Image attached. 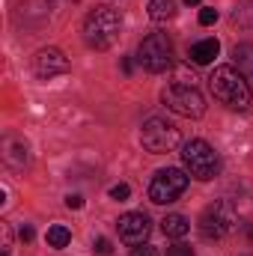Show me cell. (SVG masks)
Returning a JSON list of instances; mask_svg holds the SVG:
<instances>
[{
	"instance_id": "obj_11",
	"label": "cell",
	"mask_w": 253,
	"mask_h": 256,
	"mask_svg": "<svg viewBox=\"0 0 253 256\" xmlns=\"http://www.w3.org/2000/svg\"><path fill=\"white\" fill-rule=\"evenodd\" d=\"M218 54H220V42L218 39H202V42H196L190 48V60L196 66H208Z\"/></svg>"
},
{
	"instance_id": "obj_6",
	"label": "cell",
	"mask_w": 253,
	"mask_h": 256,
	"mask_svg": "<svg viewBox=\"0 0 253 256\" xmlns=\"http://www.w3.org/2000/svg\"><path fill=\"white\" fill-rule=\"evenodd\" d=\"M137 60L146 72L158 74V72H167L173 66V45L167 39V33H149L140 48H137Z\"/></svg>"
},
{
	"instance_id": "obj_18",
	"label": "cell",
	"mask_w": 253,
	"mask_h": 256,
	"mask_svg": "<svg viewBox=\"0 0 253 256\" xmlns=\"http://www.w3.org/2000/svg\"><path fill=\"white\" fill-rule=\"evenodd\" d=\"M167 256H194V248H188V244H173V248H167Z\"/></svg>"
},
{
	"instance_id": "obj_12",
	"label": "cell",
	"mask_w": 253,
	"mask_h": 256,
	"mask_svg": "<svg viewBox=\"0 0 253 256\" xmlns=\"http://www.w3.org/2000/svg\"><path fill=\"white\" fill-rule=\"evenodd\" d=\"M161 230H164V236H170V238H185L190 230L188 218L185 214H167L164 220H161Z\"/></svg>"
},
{
	"instance_id": "obj_14",
	"label": "cell",
	"mask_w": 253,
	"mask_h": 256,
	"mask_svg": "<svg viewBox=\"0 0 253 256\" xmlns=\"http://www.w3.org/2000/svg\"><path fill=\"white\" fill-rule=\"evenodd\" d=\"M45 242H48V248H54V250H63L66 244L72 242V232L66 230L63 224H54V226H48V232H45Z\"/></svg>"
},
{
	"instance_id": "obj_13",
	"label": "cell",
	"mask_w": 253,
	"mask_h": 256,
	"mask_svg": "<svg viewBox=\"0 0 253 256\" xmlns=\"http://www.w3.org/2000/svg\"><path fill=\"white\" fill-rule=\"evenodd\" d=\"M173 15H176V3H173V0H149V18H152V21L164 24V21H170Z\"/></svg>"
},
{
	"instance_id": "obj_3",
	"label": "cell",
	"mask_w": 253,
	"mask_h": 256,
	"mask_svg": "<svg viewBox=\"0 0 253 256\" xmlns=\"http://www.w3.org/2000/svg\"><path fill=\"white\" fill-rule=\"evenodd\" d=\"M182 164H185L188 176L200 179V182L214 179L218 170H220V158H218V152H214L206 140H200V137H196V140H188V143H182Z\"/></svg>"
},
{
	"instance_id": "obj_7",
	"label": "cell",
	"mask_w": 253,
	"mask_h": 256,
	"mask_svg": "<svg viewBox=\"0 0 253 256\" xmlns=\"http://www.w3.org/2000/svg\"><path fill=\"white\" fill-rule=\"evenodd\" d=\"M196 226H200V236H202V238H224V236L236 226V208H232V202L214 200L212 206L202 208Z\"/></svg>"
},
{
	"instance_id": "obj_20",
	"label": "cell",
	"mask_w": 253,
	"mask_h": 256,
	"mask_svg": "<svg viewBox=\"0 0 253 256\" xmlns=\"http://www.w3.org/2000/svg\"><path fill=\"white\" fill-rule=\"evenodd\" d=\"M131 256H158V250L152 248V244H140V248H134Z\"/></svg>"
},
{
	"instance_id": "obj_17",
	"label": "cell",
	"mask_w": 253,
	"mask_h": 256,
	"mask_svg": "<svg viewBox=\"0 0 253 256\" xmlns=\"http://www.w3.org/2000/svg\"><path fill=\"white\" fill-rule=\"evenodd\" d=\"M128 194H131V188H128V185H122V182L110 188V196H114V200H120V202H122V200H128Z\"/></svg>"
},
{
	"instance_id": "obj_8",
	"label": "cell",
	"mask_w": 253,
	"mask_h": 256,
	"mask_svg": "<svg viewBox=\"0 0 253 256\" xmlns=\"http://www.w3.org/2000/svg\"><path fill=\"white\" fill-rule=\"evenodd\" d=\"M161 98H164V104H167L173 114H179V116H190V120H196V116L206 114V98L200 96L196 86L167 84V90L161 92Z\"/></svg>"
},
{
	"instance_id": "obj_15",
	"label": "cell",
	"mask_w": 253,
	"mask_h": 256,
	"mask_svg": "<svg viewBox=\"0 0 253 256\" xmlns=\"http://www.w3.org/2000/svg\"><path fill=\"white\" fill-rule=\"evenodd\" d=\"M214 21H218V9L202 6V9H200V24H202V27H208V24H214Z\"/></svg>"
},
{
	"instance_id": "obj_2",
	"label": "cell",
	"mask_w": 253,
	"mask_h": 256,
	"mask_svg": "<svg viewBox=\"0 0 253 256\" xmlns=\"http://www.w3.org/2000/svg\"><path fill=\"white\" fill-rule=\"evenodd\" d=\"M120 27H122V18H120L116 9L96 6V9L86 15V21H84V39H86L90 48L104 51V48H110V45L116 42Z\"/></svg>"
},
{
	"instance_id": "obj_4",
	"label": "cell",
	"mask_w": 253,
	"mask_h": 256,
	"mask_svg": "<svg viewBox=\"0 0 253 256\" xmlns=\"http://www.w3.org/2000/svg\"><path fill=\"white\" fill-rule=\"evenodd\" d=\"M140 140H143V149H149L152 155H164V152H173L182 146V134L179 128L167 120H146L143 122V131H140Z\"/></svg>"
},
{
	"instance_id": "obj_5",
	"label": "cell",
	"mask_w": 253,
	"mask_h": 256,
	"mask_svg": "<svg viewBox=\"0 0 253 256\" xmlns=\"http://www.w3.org/2000/svg\"><path fill=\"white\" fill-rule=\"evenodd\" d=\"M190 176L176 170V167H167V170H158L149 182V200L155 206H167V202H176L182 194L188 191Z\"/></svg>"
},
{
	"instance_id": "obj_21",
	"label": "cell",
	"mask_w": 253,
	"mask_h": 256,
	"mask_svg": "<svg viewBox=\"0 0 253 256\" xmlns=\"http://www.w3.org/2000/svg\"><path fill=\"white\" fill-rule=\"evenodd\" d=\"M66 206H68V208H84V196H80V194H68V196H66Z\"/></svg>"
},
{
	"instance_id": "obj_10",
	"label": "cell",
	"mask_w": 253,
	"mask_h": 256,
	"mask_svg": "<svg viewBox=\"0 0 253 256\" xmlns=\"http://www.w3.org/2000/svg\"><path fill=\"white\" fill-rule=\"evenodd\" d=\"M33 72L39 78H54V74H66L68 72V60L63 57L60 48H42L33 57Z\"/></svg>"
},
{
	"instance_id": "obj_19",
	"label": "cell",
	"mask_w": 253,
	"mask_h": 256,
	"mask_svg": "<svg viewBox=\"0 0 253 256\" xmlns=\"http://www.w3.org/2000/svg\"><path fill=\"white\" fill-rule=\"evenodd\" d=\"M96 254H98V256H110V254H114L110 242H108V238H98V242H96Z\"/></svg>"
},
{
	"instance_id": "obj_22",
	"label": "cell",
	"mask_w": 253,
	"mask_h": 256,
	"mask_svg": "<svg viewBox=\"0 0 253 256\" xmlns=\"http://www.w3.org/2000/svg\"><path fill=\"white\" fill-rule=\"evenodd\" d=\"M18 236H21V242H33V236H36V232H33V226H21V232H18Z\"/></svg>"
},
{
	"instance_id": "obj_1",
	"label": "cell",
	"mask_w": 253,
	"mask_h": 256,
	"mask_svg": "<svg viewBox=\"0 0 253 256\" xmlns=\"http://www.w3.org/2000/svg\"><path fill=\"white\" fill-rule=\"evenodd\" d=\"M208 86H212V96L232 108V110H244L250 108V98H253V90H250V80L242 74V68L236 66H218L208 78Z\"/></svg>"
},
{
	"instance_id": "obj_23",
	"label": "cell",
	"mask_w": 253,
	"mask_h": 256,
	"mask_svg": "<svg viewBox=\"0 0 253 256\" xmlns=\"http://www.w3.org/2000/svg\"><path fill=\"white\" fill-rule=\"evenodd\" d=\"M185 3H188V6H200V0H185Z\"/></svg>"
},
{
	"instance_id": "obj_16",
	"label": "cell",
	"mask_w": 253,
	"mask_h": 256,
	"mask_svg": "<svg viewBox=\"0 0 253 256\" xmlns=\"http://www.w3.org/2000/svg\"><path fill=\"white\" fill-rule=\"evenodd\" d=\"M0 232H3V256H9V250H12V230H9V224H0Z\"/></svg>"
},
{
	"instance_id": "obj_9",
	"label": "cell",
	"mask_w": 253,
	"mask_h": 256,
	"mask_svg": "<svg viewBox=\"0 0 253 256\" xmlns=\"http://www.w3.org/2000/svg\"><path fill=\"white\" fill-rule=\"evenodd\" d=\"M116 230H120V238L128 242V244H143L149 238V218L143 212H128L116 220Z\"/></svg>"
}]
</instances>
